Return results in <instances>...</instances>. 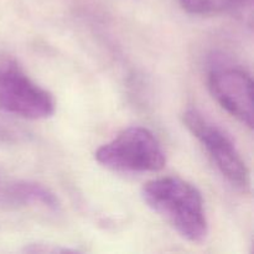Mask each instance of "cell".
Wrapping results in <instances>:
<instances>
[{
	"label": "cell",
	"instance_id": "cell-5",
	"mask_svg": "<svg viewBox=\"0 0 254 254\" xmlns=\"http://www.w3.org/2000/svg\"><path fill=\"white\" fill-rule=\"evenodd\" d=\"M208 87L223 109L253 128V82L247 72L235 67H217L210 72Z\"/></svg>",
	"mask_w": 254,
	"mask_h": 254
},
{
	"label": "cell",
	"instance_id": "cell-2",
	"mask_svg": "<svg viewBox=\"0 0 254 254\" xmlns=\"http://www.w3.org/2000/svg\"><path fill=\"white\" fill-rule=\"evenodd\" d=\"M106 168L126 173H155L165 166L166 158L158 139L149 129L130 127L103 144L94 154Z\"/></svg>",
	"mask_w": 254,
	"mask_h": 254
},
{
	"label": "cell",
	"instance_id": "cell-7",
	"mask_svg": "<svg viewBox=\"0 0 254 254\" xmlns=\"http://www.w3.org/2000/svg\"><path fill=\"white\" fill-rule=\"evenodd\" d=\"M251 0H180L181 6L190 14L213 15L245 6Z\"/></svg>",
	"mask_w": 254,
	"mask_h": 254
},
{
	"label": "cell",
	"instance_id": "cell-3",
	"mask_svg": "<svg viewBox=\"0 0 254 254\" xmlns=\"http://www.w3.org/2000/svg\"><path fill=\"white\" fill-rule=\"evenodd\" d=\"M0 109L21 118L45 119L54 114L55 101L15 62L0 60Z\"/></svg>",
	"mask_w": 254,
	"mask_h": 254
},
{
	"label": "cell",
	"instance_id": "cell-4",
	"mask_svg": "<svg viewBox=\"0 0 254 254\" xmlns=\"http://www.w3.org/2000/svg\"><path fill=\"white\" fill-rule=\"evenodd\" d=\"M183 121L191 134L205 146L228 183L238 190H247L250 186V170L233 141L196 109H188L184 113Z\"/></svg>",
	"mask_w": 254,
	"mask_h": 254
},
{
	"label": "cell",
	"instance_id": "cell-1",
	"mask_svg": "<svg viewBox=\"0 0 254 254\" xmlns=\"http://www.w3.org/2000/svg\"><path fill=\"white\" fill-rule=\"evenodd\" d=\"M144 202L158 213L179 235L192 243H201L208 235L201 192L179 178H161L141 189Z\"/></svg>",
	"mask_w": 254,
	"mask_h": 254
},
{
	"label": "cell",
	"instance_id": "cell-6",
	"mask_svg": "<svg viewBox=\"0 0 254 254\" xmlns=\"http://www.w3.org/2000/svg\"><path fill=\"white\" fill-rule=\"evenodd\" d=\"M7 196L12 202L21 205H37L51 211L60 208L59 198L44 185L32 181H17L7 189Z\"/></svg>",
	"mask_w": 254,
	"mask_h": 254
}]
</instances>
